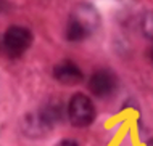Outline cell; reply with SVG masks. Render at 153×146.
<instances>
[{"mask_svg":"<svg viewBox=\"0 0 153 146\" xmlns=\"http://www.w3.org/2000/svg\"><path fill=\"white\" fill-rule=\"evenodd\" d=\"M97 24V13L90 7L81 5L76 8V11H73V15L69 16L68 29H66V37L71 42H79L85 39L92 29Z\"/></svg>","mask_w":153,"mask_h":146,"instance_id":"1","label":"cell"},{"mask_svg":"<svg viewBox=\"0 0 153 146\" xmlns=\"http://www.w3.org/2000/svg\"><path fill=\"white\" fill-rule=\"evenodd\" d=\"M142 31H143V34H145L147 39L153 40V11H150V13H147L143 16Z\"/></svg>","mask_w":153,"mask_h":146,"instance_id":"6","label":"cell"},{"mask_svg":"<svg viewBox=\"0 0 153 146\" xmlns=\"http://www.w3.org/2000/svg\"><path fill=\"white\" fill-rule=\"evenodd\" d=\"M53 77L58 82L65 83V85H77L79 82H82L81 69L77 68V64H74L73 61H61L53 68Z\"/></svg>","mask_w":153,"mask_h":146,"instance_id":"5","label":"cell"},{"mask_svg":"<svg viewBox=\"0 0 153 146\" xmlns=\"http://www.w3.org/2000/svg\"><path fill=\"white\" fill-rule=\"evenodd\" d=\"M116 76L108 69H100L97 72H94L89 79V90L92 91V95L98 98H106L110 95L114 93L116 90Z\"/></svg>","mask_w":153,"mask_h":146,"instance_id":"4","label":"cell"},{"mask_svg":"<svg viewBox=\"0 0 153 146\" xmlns=\"http://www.w3.org/2000/svg\"><path fill=\"white\" fill-rule=\"evenodd\" d=\"M56 146H77V143L74 140H61Z\"/></svg>","mask_w":153,"mask_h":146,"instance_id":"7","label":"cell"},{"mask_svg":"<svg viewBox=\"0 0 153 146\" xmlns=\"http://www.w3.org/2000/svg\"><path fill=\"white\" fill-rule=\"evenodd\" d=\"M32 44V34L29 29L21 26H11L3 34V50L10 58L21 56Z\"/></svg>","mask_w":153,"mask_h":146,"instance_id":"3","label":"cell"},{"mask_svg":"<svg viewBox=\"0 0 153 146\" xmlns=\"http://www.w3.org/2000/svg\"><path fill=\"white\" fill-rule=\"evenodd\" d=\"M147 146H153V140H150V141H148V143H147Z\"/></svg>","mask_w":153,"mask_h":146,"instance_id":"9","label":"cell"},{"mask_svg":"<svg viewBox=\"0 0 153 146\" xmlns=\"http://www.w3.org/2000/svg\"><path fill=\"white\" fill-rule=\"evenodd\" d=\"M68 119L76 127H87L94 122L95 117V108L94 103L87 95L76 93L68 103Z\"/></svg>","mask_w":153,"mask_h":146,"instance_id":"2","label":"cell"},{"mask_svg":"<svg viewBox=\"0 0 153 146\" xmlns=\"http://www.w3.org/2000/svg\"><path fill=\"white\" fill-rule=\"evenodd\" d=\"M148 58H150V61L153 63V47H152L150 50H148Z\"/></svg>","mask_w":153,"mask_h":146,"instance_id":"8","label":"cell"}]
</instances>
